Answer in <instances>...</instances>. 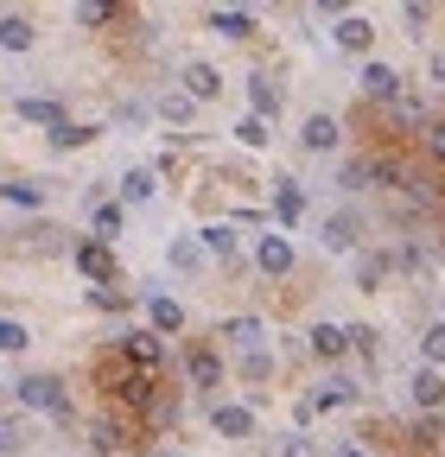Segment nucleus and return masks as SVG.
Returning <instances> with one entry per match:
<instances>
[{"label":"nucleus","instance_id":"1","mask_svg":"<svg viewBox=\"0 0 445 457\" xmlns=\"http://www.w3.org/2000/svg\"><path fill=\"white\" fill-rule=\"evenodd\" d=\"M13 394H20V407H32V413H58V420L71 413V394H64L58 375H26Z\"/></svg>","mask_w":445,"mask_h":457},{"label":"nucleus","instance_id":"2","mask_svg":"<svg viewBox=\"0 0 445 457\" xmlns=\"http://www.w3.org/2000/svg\"><path fill=\"white\" fill-rule=\"evenodd\" d=\"M122 356H128V369L159 375V362H165V343H159L153 330H128V337H122Z\"/></svg>","mask_w":445,"mask_h":457},{"label":"nucleus","instance_id":"3","mask_svg":"<svg viewBox=\"0 0 445 457\" xmlns=\"http://www.w3.org/2000/svg\"><path fill=\"white\" fill-rule=\"evenodd\" d=\"M255 267H261L267 279L293 273V242H287V236H261V242H255Z\"/></svg>","mask_w":445,"mask_h":457},{"label":"nucleus","instance_id":"4","mask_svg":"<svg viewBox=\"0 0 445 457\" xmlns=\"http://www.w3.org/2000/svg\"><path fill=\"white\" fill-rule=\"evenodd\" d=\"M357 236H363V222H357V216H344V210H338V216H324V228H318V242H324L331 254H350V248H357Z\"/></svg>","mask_w":445,"mask_h":457},{"label":"nucleus","instance_id":"5","mask_svg":"<svg viewBox=\"0 0 445 457\" xmlns=\"http://www.w3.org/2000/svg\"><path fill=\"white\" fill-rule=\"evenodd\" d=\"M108 387H115L122 400H128V407H153V375H140V369H115V375H108Z\"/></svg>","mask_w":445,"mask_h":457},{"label":"nucleus","instance_id":"6","mask_svg":"<svg viewBox=\"0 0 445 457\" xmlns=\"http://www.w3.org/2000/svg\"><path fill=\"white\" fill-rule=\"evenodd\" d=\"M77 267H83V279H96V286H115V254H108V242H83V248H77Z\"/></svg>","mask_w":445,"mask_h":457},{"label":"nucleus","instance_id":"7","mask_svg":"<svg viewBox=\"0 0 445 457\" xmlns=\"http://www.w3.org/2000/svg\"><path fill=\"white\" fill-rule=\"evenodd\" d=\"M350 400H357V381L331 375V381H318V387L306 394V407H312V413H324V407H350Z\"/></svg>","mask_w":445,"mask_h":457},{"label":"nucleus","instance_id":"8","mask_svg":"<svg viewBox=\"0 0 445 457\" xmlns=\"http://www.w3.org/2000/svg\"><path fill=\"white\" fill-rule=\"evenodd\" d=\"M312 356H324V362L350 356V330L344 324H312Z\"/></svg>","mask_w":445,"mask_h":457},{"label":"nucleus","instance_id":"9","mask_svg":"<svg viewBox=\"0 0 445 457\" xmlns=\"http://www.w3.org/2000/svg\"><path fill=\"white\" fill-rule=\"evenodd\" d=\"M299 140H306V153H331V146L344 140V128L331 121V114H312V121L299 128Z\"/></svg>","mask_w":445,"mask_h":457},{"label":"nucleus","instance_id":"10","mask_svg":"<svg viewBox=\"0 0 445 457\" xmlns=\"http://www.w3.org/2000/svg\"><path fill=\"white\" fill-rule=\"evenodd\" d=\"M147 324H153V337H172V330H185V305L179 299H147Z\"/></svg>","mask_w":445,"mask_h":457},{"label":"nucleus","instance_id":"11","mask_svg":"<svg viewBox=\"0 0 445 457\" xmlns=\"http://www.w3.org/2000/svg\"><path fill=\"white\" fill-rule=\"evenodd\" d=\"M185 375H191V387H197V394H204V387H216V381H222L216 350H191V356H185Z\"/></svg>","mask_w":445,"mask_h":457},{"label":"nucleus","instance_id":"12","mask_svg":"<svg viewBox=\"0 0 445 457\" xmlns=\"http://www.w3.org/2000/svg\"><path fill=\"white\" fill-rule=\"evenodd\" d=\"M204 26H210V32H222V38H248V32H255V13L216 7V13H204Z\"/></svg>","mask_w":445,"mask_h":457},{"label":"nucleus","instance_id":"13","mask_svg":"<svg viewBox=\"0 0 445 457\" xmlns=\"http://www.w3.org/2000/svg\"><path fill=\"white\" fill-rule=\"evenodd\" d=\"M216 89H222L216 64H185V96H191V102H210Z\"/></svg>","mask_w":445,"mask_h":457},{"label":"nucleus","instance_id":"14","mask_svg":"<svg viewBox=\"0 0 445 457\" xmlns=\"http://www.w3.org/2000/svg\"><path fill=\"white\" fill-rule=\"evenodd\" d=\"M89 445H96L102 457H115V451L128 445V426H122V420H89Z\"/></svg>","mask_w":445,"mask_h":457},{"label":"nucleus","instance_id":"15","mask_svg":"<svg viewBox=\"0 0 445 457\" xmlns=\"http://www.w3.org/2000/svg\"><path fill=\"white\" fill-rule=\"evenodd\" d=\"M32 20L26 13H0V45H7V51H32Z\"/></svg>","mask_w":445,"mask_h":457},{"label":"nucleus","instance_id":"16","mask_svg":"<svg viewBox=\"0 0 445 457\" xmlns=\"http://www.w3.org/2000/svg\"><path fill=\"white\" fill-rule=\"evenodd\" d=\"M20 114H26V121H45L51 134L64 128V102H51V96H26V102H20Z\"/></svg>","mask_w":445,"mask_h":457},{"label":"nucleus","instance_id":"17","mask_svg":"<svg viewBox=\"0 0 445 457\" xmlns=\"http://www.w3.org/2000/svg\"><path fill=\"white\" fill-rule=\"evenodd\" d=\"M414 400H420L426 413H439V407H445V375H439V369H420V375H414Z\"/></svg>","mask_w":445,"mask_h":457},{"label":"nucleus","instance_id":"18","mask_svg":"<svg viewBox=\"0 0 445 457\" xmlns=\"http://www.w3.org/2000/svg\"><path fill=\"white\" fill-rule=\"evenodd\" d=\"M363 89H369L375 102H395V96H401V77L388 71V64H369V71H363Z\"/></svg>","mask_w":445,"mask_h":457},{"label":"nucleus","instance_id":"19","mask_svg":"<svg viewBox=\"0 0 445 457\" xmlns=\"http://www.w3.org/2000/svg\"><path fill=\"white\" fill-rule=\"evenodd\" d=\"M299 216H306V191H299V185H281V191H273V222L287 228V222H299Z\"/></svg>","mask_w":445,"mask_h":457},{"label":"nucleus","instance_id":"20","mask_svg":"<svg viewBox=\"0 0 445 457\" xmlns=\"http://www.w3.org/2000/svg\"><path fill=\"white\" fill-rule=\"evenodd\" d=\"M331 38H338L344 51H369V38H375V32H369V20H357V13H344V20H338V32H331Z\"/></svg>","mask_w":445,"mask_h":457},{"label":"nucleus","instance_id":"21","mask_svg":"<svg viewBox=\"0 0 445 457\" xmlns=\"http://www.w3.org/2000/svg\"><path fill=\"white\" fill-rule=\"evenodd\" d=\"M216 432L222 438H248L255 432V413L248 407H216Z\"/></svg>","mask_w":445,"mask_h":457},{"label":"nucleus","instance_id":"22","mask_svg":"<svg viewBox=\"0 0 445 457\" xmlns=\"http://www.w3.org/2000/svg\"><path fill=\"white\" fill-rule=\"evenodd\" d=\"M388 114H395V128H426V102L420 96H395Z\"/></svg>","mask_w":445,"mask_h":457},{"label":"nucleus","instance_id":"23","mask_svg":"<svg viewBox=\"0 0 445 457\" xmlns=\"http://www.w3.org/2000/svg\"><path fill=\"white\" fill-rule=\"evenodd\" d=\"M388 267H395L388 254H363V261H357V286H363V293H375V286L388 279Z\"/></svg>","mask_w":445,"mask_h":457},{"label":"nucleus","instance_id":"24","mask_svg":"<svg viewBox=\"0 0 445 457\" xmlns=\"http://www.w3.org/2000/svg\"><path fill=\"white\" fill-rule=\"evenodd\" d=\"M338 185H344V191H369V185H375V159H350V165L338 171Z\"/></svg>","mask_w":445,"mask_h":457},{"label":"nucleus","instance_id":"25","mask_svg":"<svg viewBox=\"0 0 445 457\" xmlns=\"http://www.w3.org/2000/svg\"><path fill=\"white\" fill-rule=\"evenodd\" d=\"M248 102H255V114H261V121H267V114L281 108V89H273L267 77H248Z\"/></svg>","mask_w":445,"mask_h":457},{"label":"nucleus","instance_id":"26","mask_svg":"<svg viewBox=\"0 0 445 457\" xmlns=\"http://www.w3.org/2000/svg\"><path fill=\"white\" fill-rule=\"evenodd\" d=\"M26 343H32V330H26L20 318H0V356H20Z\"/></svg>","mask_w":445,"mask_h":457},{"label":"nucleus","instance_id":"27","mask_svg":"<svg viewBox=\"0 0 445 457\" xmlns=\"http://www.w3.org/2000/svg\"><path fill=\"white\" fill-rule=\"evenodd\" d=\"M0 197H7V204H26V210H38V204H45V185H32V179H13V185H0Z\"/></svg>","mask_w":445,"mask_h":457},{"label":"nucleus","instance_id":"28","mask_svg":"<svg viewBox=\"0 0 445 457\" xmlns=\"http://www.w3.org/2000/svg\"><path fill=\"white\" fill-rule=\"evenodd\" d=\"M222 337H236L242 350H261V318H230V324H222Z\"/></svg>","mask_w":445,"mask_h":457},{"label":"nucleus","instance_id":"29","mask_svg":"<svg viewBox=\"0 0 445 457\" xmlns=\"http://www.w3.org/2000/svg\"><path fill=\"white\" fill-rule=\"evenodd\" d=\"M96 134H102V128H89V121H64L58 134H51V146H89Z\"/></svg>","mask_w":445,"mask_h":457},{"label":"nucleus","instance_id":"30","mask_svg":"<svg viewBox=\"0 0 445 457\" xmlns=\"http://www.w3.org/2000/svg\"><path fill=\"white\" fill-rule=\"evenodd\" d=\"M122 197H128V204H147V197H153V171H140V165H134L128 179H122Z\"/></svg>","mask_w":445,"mask_h":457},{"label":"nucleus","instance_id":"31","mask_svg":"<svg viewBox=\"0 0 445 457\" xmlns=\"http://www.w3.org/2000/svg\"><path fill=\"white\" fill-rule=\"evenodd\" d=\"M420 356H426V369H439V362H445V324H426V337H420Z\"/></svg>","mask_w":445,"mask_h":457},{"label":"nucleus","instance_id":"32","mask_svg":"<svg viewBox=\"0 0 445 457\" xmlns=\"http://www.w3.org/2000/svg\"><path fill=\"white\" fill-rule=\"evenodd\" d=\"M204 248H210V254H236V228H230V222H210V228H204Z\"/></svg>","mask_w":445,"mask_h":457},{"label":"nucleus","instance_id":"33","mask_svg":"<svg viewBox=\"0 0 445 457\" xmlns=\"http://www.w3.org/2000/svg\"><path fill=\"white\" fill-rule=\"evenodd\" d=\"M122 236V204H96V242Z\"/></svg>","mask_w":445,"mask_h":457},{"label":"nucleus","instance_id":"34","mask_svg":"<svg viewBox=\"0 0 445 457\" xmlns=\"http://www.w3.org/2000/svg\"><path fill=\"white\" fill-rule=\"evenodd\" d=\"M159 114H165L172 128H185V121H191V96H185V89H179V96H159Z\"/></svg>","mask_w":445,"mask_h":457},{"label":"nucleus","instance_id":"35","mask_svg":"<svg viewBox=\"0 0 445 457\" xmlns=\"http://www.w3.org/2000/svg\"><path fill=\"white\" fill-rule=\"evenodd\" d=\"M197 261H204V242H191V236H179V242H172V267H179V273H191Z\"/></svg>","mask_w":445,"mask_h":457},{"label":"nucleus","instance_id":"36","mask_svg":"<svg viewBox=\"0 0 445 457\" xmlns=\"http://www.w3.org/2000/svg\"><path fill=\"white\" fill-rule=\"evenodd\" d=\"M77 20H83V26H108V20H122V7H108V0H83Z\"/></svg>","mask_w":445,"mask_h":457},{"label":"nucleus","instance_id":"37","mask_svg":"<svg viewBox=\"0 0 445 457\" xmlns=\"http://www.w3.org/2000/svg\"><path fill=\"white\" fill-rule=\"evenodd\" d=\"M236 140H242V146H267V121H261V114H242V121H236Z\"/></svg>","mask_w":445,"mask_h":457},{"label":"nucleus","instance_id":"38","mask_svg":"<svg viewBox=\"0 0 445 457\" xmlns=\"http://www.w3.org/2000/svg\"><path fill=\"white\" fill-rule=\"evenodd\" d=\"M147 420H153V426H172V420H179V400H172V394H153Z\"/></svg>","mask_w":445,"mask_h":457},{"label":"nucleus","instance_id":"39","mask_svg":"<svg viewBox=\"0 0 445 457\" xmlns=\"http://www.w3.org/2000/svg\"><path fill=\"white\" fill-rule=\"evenodd\" d=\"M89 305H102V312H122V305H128V293H115V286H89Z\"/></svg>","mask_w":445,"mask_h":457},{"label":"nucleus","instance_id":"40","mask_svg":"<svg viewBox=\"0 0 445 457\" xmlns=\"http://www.w3.org/2000/svg\"><path fill=\"white\" fill-rule=\"evenodd\" d=\"M242 369H248V381H267V375H273V356H267V350H248Z\"/></svg>","mask_w":445,"mask_h":457},{"label":"nucleus","instance_id":"41","mask_svg":"<svg viewBox=\"0 0 445 457\" xmlns=\"http://www.w3.org/2000/svg\"><path fill=\"white\" fill-rule=\"evenodd\" d=\"M426 153L445 165V121H432V128H426Z\"/></svg>","mask_w":445,"mask_h":457},{"label":"nucleus","instance_id":"42","mask_svg":"<svg viewBox=\"0 0 445 457\" xmlns=\"http://www.w3.org/2000/svg\"><path fill=\"white\" fill-rule=\"evenodd\" d=\"M432 438H439V413H426V420L414 426V445H432Z\"/></svg>","mask_w":445,"mask_h":457},{"label":"nucleus","instance_id":"43","mask_svg":"<svg viewBox=\"0 0 445 457\" xmlns=\"http://www.w3.org/2000/svg\"><path fill=\"white\" fill-rule=\"evenodd\" d=\"M7 451H20V426H13V420H0V457H7Z\"/></svg>","mask_w":445,"mask_h":457},{"label":"nucleus","instance_id":"44","mask_svg":"<svg viewBox=\"0 0 445 457\" xmlns=\"http://www.w3.org/2000/svg\"><path fill=\"white\" fill-rule=\"evenodd\" d=\"M338 457H369V451H357V445H344V451H338Z\"/></svg>","mask_w":445,"mask_h":457},{"label":"nucleus","instance_id":"45","mask_svg":"<svg viewBox=\"0 0 445 457\" xmlns=\"http://www.w3.org/2000/svg\"><path fill=\"white\" fill-rule=\"evenodd\" d=\"M153 457H179V451H153Z\"/></svg>","mask_w":445,"mask_h":457}]
</instances>
